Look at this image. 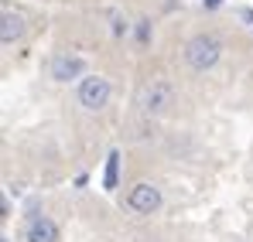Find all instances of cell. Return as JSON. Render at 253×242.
<instances>
[{
	"label": "cell",
	"mask_w": 253,
	"mask_h": 242,
	"mask_svg": "<svg viewBox=\"0 0 253 242\" xmlns=\"http://www.w3.org/2000/svg\"><path fill=\"white\" fill-rule=\"evenodd\" d=\"M219 58H222V44L215 35H195L185 44V62L192 72H209Z\"/></svg>",
	"instance_id": "6da1fadb"
},
{
	"label": "cell",
	"mask_w": 253,
	"mask_h": 242,
	"mask_svg": "<svg viewBox=\"0 0 253 242\" xmlns=\"http://www.w3.org/2000/svg\"><path fill=\"white\" fill-rule=\"evenodd\" d=\"M171 103H174V85H171V79H151L140 89V109L151 113V116L165 113Z\"/></svg>",
	"instance_id": "7a4b0ae2"
},
{
	"label": "cell",
	"mask_w": 253,
	"mask_h": 242,
	"mask_svg": "<svg viewBox=\"0 0 253 242\" xmlns=\"http://www.w3.org/2000/svg\"><path fill=\"white\" fill-rule=\"evenodd\" d=\"M79 103H83V109L89 113H99L106 103H110V79H103V75H85L79 82Z\"/></svg>",
	"instance_id": "3957f363"
},
{
	"label": "cell",
	"mask_w": 253,
	"mask_h": 242,
	"mask_svg": "<svg viewBox=\"0 0 253 242\" xmlns=\"http://www.w3.org/2000/svg\"><path fill=\"white\" fill-rule=\"evenodd\" d=\"M126 205L137 211V215H154L161 208V188L151 184V181H140L126 191Z\"/></svg>",
	"instance_id": "277c9868"
},
{
	"label": "cell",
	"mask_w": 253,
	"mask_h": 242,
	"mask_svg": "<svg viewBox=\"0 0 253 242\" xmlns=\"http://www.w3.org/2000/svg\"><path fill=\"white\" fill-rule=\"evenodd\" d=\"M85 72V58L83 55H55L51 58V79L55 82H76Z\"/></svg>",
	"instance_id": "5b68a950"
},
{
	"label": "cell",
	"mask_w": 253,
	"mask_h": 242,
	"mask_svg": "<svg viewBox=\"0 0 253 242\" xmlns=\"http://www.w3.org/2000/svg\"><path fill=\"white\" fill-rule=\"evenodd\" d=\"M24 239L28 242H58V225L48 215H31L24 225Z\"/></svg>",
	"instance_id": "8992f818"
},
{
	"label": "cell",
	"mask_w": 253,
	"mask_h": 242,
	"mask_svg": "<svg viewBox=\"0 0 253 242\" xmlns=\"http://www.w3.org/2000/svg\"><path fill=\"white\" fill-rule=\"evenodd\" d=\"M24 35V21H21V14H14V10H3V17H0V41L10 48L14 41Z\"/></svg>",
	"instance_id": "52a82bcc"
},
{
	"label": "cell",
	"mask_w": 253,
	"mask_h": 242,
	"mask_svg": "<svg viewBox=\"0 0 253 242\" xmlns=\"http://www.w3.org/2000/svg\"><path fill=\"white\" fill-rule=\"evenodd\" d=\"M117 181H120V150H110V157H106V174H103V188L113 191Z\"/></svg>",
	"instance_id": "ba28073f"
},
{
	"label": "cell",
	"mask_w": 253,
	"mask_h": 242,
	"mask_svg": "<svg viewBox=\"0 0 253 242\" xmlns=\"http://www.w3.org/2000/svg\"><path fill=\"white\" fill-rule=\"evenodd\" d=\"M113 35L120 38V35H126V21L120 17V14H113Z\"/></svg>",
	"instance_id": "9c48e42d"
},
{
	"label": "cell",
	"mask_w": 253,
	"mask_h": 242,
	"mask_svg": "<svg viewBox=\"0 0 253 242\" xmlns=\"http://www.w3.org/2000/svg\"><path fill=\"white\" fill-rule=\"evenodd\" d=\"M147 35H151V21H140V28H137V41L144 44V41H147Z\"/></svg>",
	"instance_id": "30bf717a"
},
{
	"label": "cell",
	"mask_w": 253,
	"mask_h": 242,
	"mask_svg": "<svg viewBox=\"0 0 253 242\" xmlns=\"http://www.w3.org/2000/svg\"><path fill=\"white\" fill-rule=\"evenodd\" d=\"M202 7L206 10H215V7H222V0H202Z\"/></svg>",
	"instance_id": "8fae6325"
},
{
	"label": "cell",
	"mask_w": 253,
	"mask_h": 242,
	"mask_svg": "<svg viewBox=\"0 0 253 242\" xmlns=\"http://www.w3.org/2000/svg\"><path fill=\"white\" fill-rule=\"evenodd\" d=\"M0 242H10V239H7V236H3V239H0Z\"/></svg>",
	"instance_id": "7c38bea8"
}]
</instances>
